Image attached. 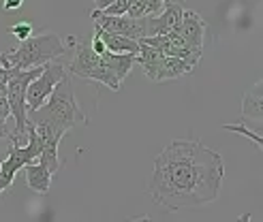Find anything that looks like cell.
<instances>
[{
    "label": "cell",
    "instance_id": "obj_6",
    "mask_svg": "<svg viewBox=\"0 0 263 222\" xmlns=\"http://www.w3.org/2000/svg\"><path fill=\"white\" fill-rule=\"evenodd\" d=\"M92 17L99 28H103L109 34H120L126 38H133V41H141L146 38V17H128V15H120V17H111V15H103L99 11H92Z\"/></svg>",
    "mask_w": 263,
    "mask_h": 222
},
{
    "label": "cell",
    "instance_id": "obj_12",
    "mask_svg": "<svg viewBox=\"0 0 263 222\" xmlns=\"http://www.w3.org/2000/svg\"><path fill=\"white\" fill-rule=\"evenodd\" d=\"M95 34L101 36V41L105 43V49L109 51V54H133L137 56L139 51V43L133 41V38H126V36H120V34H109L105 32L103 28L95 24Z\"/></svg>",
    "mask_w": 263,
    "mask_h": 222
},
{
    "label": "cell",
    "instance_id": "obj_2",
    "mask_svg": "<svg viewBox=\"0 0 263 222\" xmlns=\"http://www.w3.org/2000/svg\"><path fill=\"white\" fill-rule=\"evenodd\" d=\"M28 120L34 126L45 124V126H51V128H58L64 135H67L69 130H73L75 126L88 124L86 113L80 109V105H77L75 90H73L69 73L56 84L54 92L49 94L45 105L41 109H36L34 113H30Z\"/></svg>",
    "mask_w": 263,
    "mask_h": 222
},
{
    "label": "cell",
    "instance_id": "obj_5",
    "mask_svg": "<svg viewBox=\"0 0 263 222\" xmlns=\"http://www.w3.org/2000/svg\"><path fill=\"white\" fill-rule=\"evenodd\" d=\"M67 75V69L62 64L56 62H47L41 75L36 79L30 82L28 90H26V113H34L36 109H41L45 105V100L49 98V94L54 92L56 84Z\"/></svg>",
    "mask_w": 263,
    "mask_h": 222
},
{
    "label": "cell",
    "instance_id": "obj_14",
    "mask_svg": "<svg viewBox=\"0 0 263 222\" xmlns=\"http://www.w3.org/2000/svg\"><path fill=\"white\" fill-rule=\"evenodd\" d=\"M105 56H107V62L116 75V79L122 84L126 79V75L130 73V69L135 67V56L133 54H109V51Z\"/></svg>",
    "mask_w": 263,
    "mask_h": 222
},
{
    "label": "cell",
    "instance_id": "obj_13",
    "mask_svg": "<svg viewBox=\"0 0 263 222\" xmlns=\"http://www.w3.org/2000/svg\"><path fill=\"white\" fill-rule=\"evenodd\" d=\"M20 169H24L22 160L17 158V154L13 152V148H9L7 158H3V165H0V194L13 186V179H15Z\"/></svg>",
    "mask_w": 263,
    "mask_h": 222
},
{
    "label": "cell",
    "instance_id": "obj_18",
    "mask_svg": "<svg viewBox=\"0 0 263 222\" xmlns=\"http://www.w3.org/2000/svg\"><path fill=\"white\" fill-rule=\"evenodd\" d=\"M24 5V0H3V9L5 11H20Z\"/></svg>",
    "mask_w": 263,
    "mask_h": 222
},
{
    "label": "cell",
    "instance_id": "obj_8",
    "mask_svg": "<svg viewBox=\"0 0 263 222\" xmlns=\"http://www.w3.org/2000/svg\"><path fill=\"white\" fill-rule=\"evenodd\" d=\"M184 7L180 3H165V11H161L159 15H148L146 17V38L148 36H165L172 28L182 22Z\"/></svg>",
    "mask_w": 263,
    "mask_h": 222
},
{
    "label": "cell",
    "instance_id": "obj_16",
    "mask_svg": "<svg viewBox=\"0 0 263 222\" xmlns=\"http://www.w3.org/2000/svg\"><path fill=\"white\" fill-rule=\"evenodd\" d=\"M128 5H130V0H116V3H111L107 9H103L99 13H103V15H111V17H120V15H126Z\"/></svg>",
    "mask_w": 263,
    "mask_h": 222
},
{
    "label": "cell",
    "instance_id": "obj_9",
    "mask_svg": "<svg viewBox=\"0 0 263 222\" xmlns=\"http://www.w3.org/2000/svg\"><path fill=\"white\" fill-rule=\"evenodd\" d=\"M205 30H208V26H205V22H203V17L199 15V13L184 9L182 22L178 26V34H180L182 41L186 43L189 47L201 49L203 47V38H205Z\"/></svg>",
    "mask_w": 263,
    "mask_h": 222
},
{
    "label": "cell",
    "instance_id": "obj_7",
    "mask_svg": "<svg viewBox=\"0 0 263 222\" xmlns=\"http://www.w3.org/2000/svg\"><path fill=\"white\" fill-rule=\"evenodd\" d=\"M143 73H146L148 79L152 82H167V79H178V77L186 75V73H193V64L184 62L180 58H167V56H161L156 62L148 64V67H141Z\"/></svg>",
    "mask_w": 263,
    "mask_h": 222
},
{
    "label": "cell",
    "instance_id": "obj_20",
    "mask_svg": "<svg viewBox=\"0 0 263 222\" xmlns=\"http://www.w3.org/2000/svg\"><path fill=\"white\" fill-rule=\"evenodd\" d=\"M95 3V11H103V9H107L111 3H116V0H92Z\"/></svg>",
    "mask_w": 263,
    "mask_h": 222
},
{
    "label": "cell",
    "instance_id": "obj_4",
    "mask_svg": "<svg viewBox=\"0 0 263 222\" xmlns=\"http://www.w3.org/2000/svg\"><path fill=\"white\" fill-rule=\"evenodd\" d=\"M67 73L82 77V79H92V82L105 84L109 90H114V92H118L120 86H122L120 82L116 79V75H114V71L109 67V62H107V56H97L95 51L90 49V43L88 41L77 45L75 58L69 64Z\"/></svg>",
    "mask_w": 263,
    "mask_h": 222
},
{
    "label": "cell",
    "instance_id": "obj_19",
    "mask_svg": "<svg viewBox=\"0 0 263 222\" xmlns=\"http://www.w3.org/2000/svg\"><path fill=\"white\" fill-rule=\"evenodd\" d=\"M9 115H11V109H9L7 98H0V122H7Z\"/></svg>",
    "mask_w": 263,
    "mask_h": 222
},
{
    "label": "cell",
    "instance_id": "obj_17",
    "mask_svg": "<svg viewBox=\"0 0 263 222\" xmlns=\"http://www.w3.org/2000/svg\"><path fill=\"white\" fill-rule=\"evenodd\" d=\"M9 32L15 36V38H20V43H22V41H26V38H30V34H32V24H30V22H20V24H15V26H11Z\"/></svg>",
    "mask_w": 263,
    "mask_h": 222
},
{
    "label": "cell",
    "instance_id": "obj_10",
    "mask_svg": "<svg viewBox=\"0 0 263 222\" xmlns=\"http://www.w3.org/2000/svg\"><path fill=\"white\" fill-rule=\"evenodd\" d=\"M242 115L246 117V120H253L255 126H259V130H261V120H263V86H261V82L255 84L244 94V98H242ZM246 120H240V122H246Z\"/></svg>",
    "mask_w": 263,
    "mask_h": 222
},
{
    "label": "cell",
    "instance_id": "obj_22",
    "mask_svg": "<svg viewBox=\"0 0 263 222\" xmlns=\"http://www.w3.org/2000/svg\"><path fill=\"white\" fill-rule=\"evenodd\" d=\"M150 3H154V5H159V7H165V3H169V0H150Z\"/></svg>",
    "mask_w": 263,
    "mask_h": 222
},
{
    "label": "cell",
    "instance_id": "obj_3",
    "mask_svg": "<svg viewBox=\"0 0 263 222\" xmlns=\"http://www.w3.org/2000/svg\"><path fill=\"white\" fill-rule=\"evenodd\" d=\"M69 51V47L60 41V36L56 32H45L30 36L26 41L20 43L17 49H11L0 54V64L5 69H34L43 67L47 62H54V58H60Z\"/></svg>",
    "mask_w": 263,
    "mask_h": 222
},
{
    "label": "cell",
    "instance_id": "obj_1",
    "mask_svg": "<svg viewBox=\"0 0 263 222\" xmlns=\"http://www.w3.org/2000/svg\"><path fill=\"white\" fill-rule=\"evenodd\" d=\"M225 179L220 154L197 139H176L156 156L150 177L152 201L167 210L214 203Z\"/></svg>",
    "mask_w": 263,
    "mask_h": 222
},
{
    "label": "cell",
    "instance_id": "obj_11",
    "mask_svg": "<svg viewBox=\"0 0 263 222\" xmlns=\"http://www.w3.org/2000/svg\"><path fill=\"white\" fill-rule=\"evenodd\" d=\"M24 173H26V184H28V188L32 192H36V194H47L49 192L54 175H51L41 163L26 165L24 167Z\"/></svg>",
    "mask_w": 263,
    "mask_h": 222
},
{
    "label": "cell",
    "instance_id": "obj_21",
    "mask_svg": "<svg viewBox=\"0 0 263 222\" xmlns=\"http://www.w3.org/2000/svg\"><path fill=\"white\" fill-rule=\"evenodd\" d=\"M238 222H251V214H244V216H240V218H238Z\"/></svg>",
    "mask_w": 263,
    "mask_h": 222
},
{
    "label": "cell",
    "instance_id": "obj_15",
    "mask_svg": "<svg viewBox=\"0 0 263 222\" xmlns=\"http://www.w3.org/2000/svg\"><path fill=\"white\" fill-rule=\"evenodd\" d=\"M225 130H231V133H235V135H242V137H248L251 139L255 146H263V137H261V133H257V130H253V128H248L244 122H240V124H225L222 126Z\"/></svg>",
    "mask_w": 263,
    "mask_h": 222
}]
</instances>
